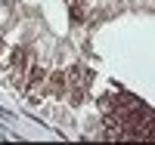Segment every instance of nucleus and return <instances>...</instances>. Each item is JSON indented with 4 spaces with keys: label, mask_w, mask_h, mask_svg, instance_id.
<instances>
[{
    "label": "nucleus",
    "mask_w": 155,
    "mask_h": 145,
    "mask_svg": "<svg viewBox=\"0 0 155 145\" xmlns=\"http://www.w3.org/2000/svg\"><path fill=\"white\" fill-rule=\"evenodd\" d=\"M47 87H50V93L62 96V93H65V87H68V80H65V74H62V71H53V74H47Z\"/></svg>",
    "instance_id": "2"
},
{
    "label": "nucleus",
    "mask_w": 155,
    "mask_h": 145,
    "mask_svg": "<svg viewBox=\"0 0 155 145\" xmlns=\"http://www.w3.org/2000/svg\"><path fill=\"white\" fill-rule=\"evenodd\" d=\"M44 80H47V71L41 68V65H34V68L28 71V84H31V87H41Z\"/></svg>",
    "instance_id": "3"
},
{
    "label": "nucleus",
    "mask_w": 155,
    "mask_h": 145,
    "mask_svg": "<svg viewBox=\"0 0 155 145\" xmlns=\"http://www.w3.org/2000/svg\"><path fill=\"white\" fill-rule=\"evenodd\" d=\"M65 80H68L74 90H84V87H87V71L81 68V65H71L68 74H65Z\"/></svg>",
    "instance_id": "1"
}]
</instances>
